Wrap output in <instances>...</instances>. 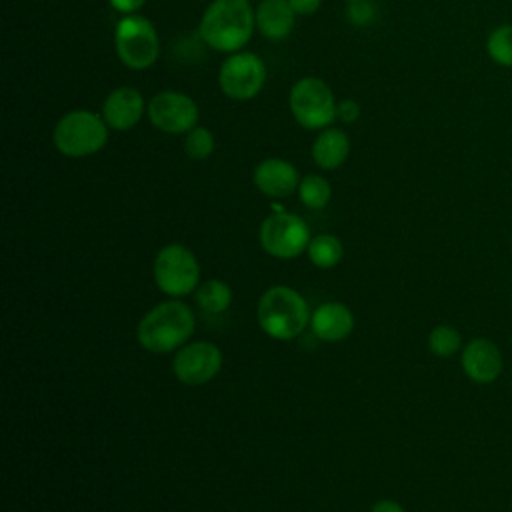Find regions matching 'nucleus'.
<instances>
[{"instance_id": "nucleus-20", "label": "nucleus", "mask_w": 512, "mask_h": 512, "mask_svg": "<svg viewBox=\"0 0 512 512\" xmlns=\"http://www.w3.org/2000/svg\"><path fill=\"white\" fill-rule=\"evenodd\" d=\"M488 58L502 68H512V24H498L486 38Z\"/></svg>"}, {"instance_id": "nucleus-24", "label": "nucleus", "mask_w": 512, "mask_h": 512, "mask_svg": "<svg viewBox=\"0 0 512 512\" xmlns=\"http://www.w3.org/2000/svg\"><path fill=\"white\" fill-rule=\"evenodd\" d=\"M346 16L348 22L356 26H366L376 18V6L370 0H352L346 6Z\"/></svg>"}, {"instance_id": "nucleus-9", "label": "nucleus", "mask_w": 512, "mask_h": 512, "mask_svg": "<svg viewBox=\"0 0 512 512\" xmlns=\"http://www.w3.org/2000/svg\"><path fill=\"white\" fill-rule=\"evenodd\" d=\"M310 240L308 224L300 216L284 210L272 212L260 226V244L274 258H296L308 250Z\"/></svg>"}, {"instance_id": "nucleus-4", "label": "nucleus", "mask_w": 512, "mask_h": 512, "mask_svg": "<svg viewBox=\"0 0 512 512\" xmlns=\"http://www.w3.org/2000/svg\"><path fill=\"white\" fill-rule=\"evenodd\" d=\"M108 124L92 110H70L58 118L52 130L56 150L68 158H84L100 152L108 142Z\"/></svg>"}, {"instance_id": "nucleus-3", "label": "nucleus", "mask_w": 512, "mask_h": 512, "mask_svg": "<svg viewBox=\"0 0 512 512\" xmlns=\"http://www.w3.org/2000/svg\"><path fill=\"white\" fill-rule=\"evenodd\" d=\"M310 308L304 296L290 286L268 288L256 308L260 328L274 340H292L302 334L310 322Z\"/></svg>"}, {"instance_id": "nucleus-12", "label": "nucleus", "mask_w": 512, "mask_h": 512, "mask_svg": "<svg viewBox=\"0 0 512 512\" xmlns=\"http://www.w3.org/2000/svg\"><path fill=\"white\" fill-rule=\"evenodd\" d=\"M460 364L464 374L476 384H492L504 370L502 350L488 338L468 340L462 346Z\"/></svg>"}, {"instance_id": "nucleus-23", "label": "nucleus", "mask_w": 512, "mask_h": 512, "mask_svg": "<svg viewBox=\"0 0 512 512\" xmlns=\"http://www.w3.org/2000/svg\"><path fill=\"white\" fill-rule=\"evenodd\" d=\"M184 136H186L184 138V152L190 160H206L208 156H212L216 142H214V134L208 128L196 126Z\"/></svg>"}, {"instance_id": "nucleus-6", "label": "nucleus", "mask_w": 512, "mask_h": 512, "mask_svg": "<svg viewBox=\"0 0 512 512\" xmlns=\"http://www.w3.org/2000/svg\"><path fill=\"white\" fill-rule=\"evenodd\" d=\"M114 48L126 68L146 70L160 56V38L148 18L124 14L114 30Z\"/></svg>"}, {"instance_id": "nucleus-25", "label": "nucleus", "mask_w": 512, "mask_h": 512, "mask_svg": "<svg viewBox=\"0 0 512 512\" xmlns=\"http://www.w3.org/2000/svg\"><path fill=\"white\" fill-rule=\"evenodd\" d=\"M360 104L352 98H344V100H338V106H336V114H338V120H342L344 124H352L360 118Z\"/></svg>"}, {"instance_id": "nucleus-26", "label": "nucleus", "mask_w": 512, "mask_h": 512, "mask_svg": "<svg viewBox=\"0 0 512 512\" xmlns=\"http://www.w3.org/2000/svg\"><path fill=\"white\" fill-rule=\"evenodd\" d=\"M288 4L296 12V16H312L320 8L322 0H288Z\"/></svg>"}, {"instance_id": "nucleus-29", "label": "nucleus", "mask_w": 512, "mask_h": 512, "mask_svg": "<svg viewBox=\"0 0 512 512\" xmlns=\"http://www.w3.org/2000/svg\"><path fill=\"white\" fill-rule=\"evenodd\" d=\"M346 2H352V0H346Z\"/></svg>"}, {"instance_id": "nucleus-19", "label": "nucleus", "mask_w": 512, "mask_h": 512, "mask_svg": "<svg viewBox=\"0 0 512 512\" xmlns=\"http://www.w3.org/2000/svg\"><path fill=\"white\" fill-rule=\"evenodd\" d=\"M306 252H308V258L314 266L334 268L342 260L344 248H342L340 238H336L332 234H320V236L310 240Z\"/></svg>"}, {"instance_id": "nucleus-22", "label": "nucleus", "mask_w": 512, "mask_h": 512, "mask_svg": "<svg viewBox=\"0 0 512 512\" xmlns=\"http://www.w3.org/2000/svg\"><path fill=\"white\" fill-rule=\"evenodd\" d=\"M462 348V336L452 324H438L428 334V350L438 358H450Z\"/></svg>"}, {"instance_id": "nucleus-14", "label": "nucleus", "mask_w": 512, "mask_h": 512, "mask_svg": "<svg viewBox=\"0 0 512 512\" xmlns=\"http://www.w3.org/2000/svg\"><path fill=\"white\" fill-rule=\"evenodd\" d=\"M254 186L268 198H286L298 190L300 174L284 158H264L256 164L252 174Z\"/></svg>"}, {"instance_id": "nucleus-1", "label": "nucleus", "mask_w": 512, "mask_h": 512, "mask_svg": "<svg viewBox=\"0 0 512 512\" xmlns=\"http://www.w3.org/2000/svg\"><path fill=\"white\" fill-rule=\"evenodd\" d=\"M256 10L250 0H212L198 24L200 40L218 52H240L252 38Z\"/></svg>"}, {"instance_id": "nucleus-16", "label": "nucleus", "mask_w": 512, "mask_h": 512, "mask_svg": "<svg viewBox=\"0 0 512 512\" xmlns=\"http://www.w3.org/2000/svg\"><path fill=\"white\" fill-rule=\"evenodd\" d=\"M296 12L288 0H262L256 8V28L268 40H284L294 30Z\"/></svg>"}, {"instance_id": "nucleus-28", "label": "nucleus", "mask_w": 512, "mask_h": 512, "mask_svg": "<svg viewBox=\"0 0 512 512\" xmlns=\"http://www.w3.org/2000/svg\"><path fill=\"white\" fill-rule=\"evenodd\" d=\"M370 512H406V510L402 508V504H400V502L384 498V500H378V502L372 506V510H370Z\"/></svg>"}, {"instance_id": "nucleus-21", "label": "nucleus", "mask_w": 512, "mask_h": 512, "mask_svg": "<svg viewBox=\"0 0 512 512\" xmlns=\"http://www.w3.org/2000/svg\"><path fill=\"white\" fill-rule=\"evenodd\" d=\"M298 198L300 202L306 206V208H312V210H320L324 208L328 202H330V196H332V188H330V182L320 176V174H308L300 180L298 184Z\"/></svg>"}, {"instance_id": "nucleus-18", "label": "nucleus", "mask_w": 512, "mask_h": 512, "mask_svg": "<svg viewBox=\"0 0 512 512\" xmlns=\"http://www.w3.org/2000/svg\"><path fill=\"white\" fill-rule=\"evenodd\" d=\"M232 302V290L224 280L210 278L196 288V304L202 312L220 314L228 310Z\"/></svg>"}, {"instance_id": "nucleus-15", "label": "nucleus", "mask_w": 512, "mask_h": 512, "mask_svg": "<svg viewBox=\"0 0 512 512\" xmlns=\"http://www.w3.org/2000/svg\"><path fill=\"white\" fill-rule=\"evenodd\" d=\"M310 328L324 342H340L352 334L354 314L342 302H324L312 310Z\"/></svg>"}, {"instance_id": "nucleus-7", "label": "nucleus", "mask_w": 512, "mask_h": 512, "mask_svg": "<svg viewBox=\"0 0 512 512\" xmlns=\"http://www.w3.org/2000/svg\"><path fill=\"white\" fill-rule=\"evenodd\" d=\"M200 266L192 250L182 244H166L154 258V282L168 296H186L196 290Z\"/></svg>"}, {"instance_id": "nucleus-27", "label": "nucleus", "mask_w": 512, "mask_h": 512, "mask_svg": "<svg viewBox=\"0 0 512 512\" xmlns=\"http://www.w3.org/2000/svg\"><path fill=\"white\" fill-rule=\"evenodd\" d=\"M108 4L120 14H138L146 0H108Z\"/></svg>"}, {"instance_id": "nucleus-8", "label": "nucleus", "mask_w": 512, "mask_h": 512, "mask_svg": "<svg viewBox=\"0 0 512 512\" xmlns=\"http://www.w3.org/2000/svg\"><path fill=\"white\" fill-rule=\"evenodd\" d=\"M266 82V64L254 52L230 54L218 70V86L230 100L246 102L260 94Z\"/></svg>"}, {"instance_id": "nucleus-17", "label": "nucleus", "mask_w": 512, "mask_h": 512, "mask_svg": "<svg viewBox=\"0 0 512 512\" xmlns=\"http://www.w3.org/2000/svg\"><path fill=\"white\" fill-rule=\"evenodd\" d=\"M312 160L322 170H336L340 168L350 154V138L340 128H324L312 142Z\"/></svg>"}, {"instance_id": "nucleus-2", "label": "nucleus", "mask_w": 512, "mask_h": 512, "mask_svg": "<svg viewBox=\"0 0 512 512\" xmlns=\"http://www.w3.org/2000/svg\"><path fill=\"white\" fill-rule=\"evenodd\" d=\"M194 314L180 300H166L150 308L136 328L138 344L154 354L182 348L194 334Z\"/></svg>"}, {"instance_id": "nucleus-11", "label": "nucleus", "mask_w": 512, "mask_h": 512, "mask_svg": "<svg viewBox=\"0 0 512 512\" xmlns=\"http://www.w3.org/2000/svg\"><path fill=\"white\" fill-rule=\"evenodd\" d=\"M222 368V352L214 342H192L178 348L172 360L174 376L188 386L210 382Z\"/></svg>"}, {"instance_id": "nucleus-10", "label": "nucleus", "mask_w": 512, "mask_h": 512, "mask_svg": "<svg viewBox=\"0 0 512 512\" xmlns=\"http://www.w3.org/2000/svg\"><path fill=\"white\" fill-rule=\"evenodd\" d=\"M146 114L152 126L166 134H188L198 126L196 102L178 90L154 94L146 104Z\"/></svg>"}, {"instance_id": "nucleus-13", "label": "nucleus", "mask_w": 512, "mask_h": 512, "mask_svg": "<svg viewBox=\"0 0 512 512\" xmlns=\"http://www.w3.org/2000/svg\"><path fill=\"white\" fill-rule=\"evenodd\" d=\"M144 110L146 106L140 90L132 86H120L104 98L102 118L110 130L126 132L142 120Z\"/></svg>"}, {"instance_id": "nucleus-5", "label": "nucleus", "mask_w": 512, "mask_h": 512, "mask_svg": "<svg viewBox=\"0 0 512 512\" xmlns=\"http://www.w3.org/2000/svg\"><path fill=\"white\" fill-rule=\"evenodd\" d=\"M288 106L294 120L306 130H324L338 118L334 92L318 76H304L296 80L290 88Z\"/></svg>"}]
</instances>
